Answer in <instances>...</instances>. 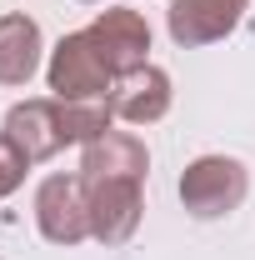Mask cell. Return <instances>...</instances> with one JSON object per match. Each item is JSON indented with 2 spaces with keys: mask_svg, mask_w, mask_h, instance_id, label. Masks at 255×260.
<instances>
[{
  "mask_svg": "<svg viewBox=\"0 0 255 260\" xmlns=\"http://www.w3.org/2000/svg\"><path fill=\"white\" fill-rule=\"evenodd\" d=\"M145 170H150V150L130 130L110 125L100 140L80 145V175L85 180H145Z\"/></svg>",
  "mask_w": 255,
  "mask_h": 260,
  "instance_id": "9c48e42d",
  "label": "cell"
},
{
  "mask_svg": "<svg viewBox=\"0 0 255 260\" xmlns=\"http://www.w3.org/2000/svg\"><path fill=\"white\" fill-rule=\"evenodd\" d=\"M105 100H110L115 120H125V125H155L160 115L170 110V75L160 65H135L125 75H115V85H110Z\"/></svg>",
  "mask_w": 255,
  "mask_h": 260,
  "instance_id": "ba28073f",
  "label": "cell"
},
{
  "mask_svg": "<svg viewBox=\"0 0 255 260\" xmlns=\"http://www.w3.org/2000/svg\"><path fill=\"white\" fill-rule=\"evenodd\" d=\"M35 225L50 245H80L90 235V185L85 175H50L35 190Z\"/></svg>",
  "mask_w": 255,
  "mask_h": 260,
  "instance_id": "3957f363",
  "label": "cell"
},
{
  "mask_svg": "<svg viewBox=\"0 0 255 260\" xmlns=\"http://www.w3.org/2000/svg\"><path fill=\"white\" fill-rule=\"evenodd\" d=\"M85 185H90V235L100 245H125L145 215L140 180H85Z\"/></svg>",
  "mask_w": 255,
  "mask_h": 260,
  "instance_id": "8992f818",
  "label": "cell"
},
{
  "mask_svg": "<svg viewBox=\"0 0 255 260\" xmlns=\"http://www.w3.org/2000/svg\"><path fill=\"white\" fill-rule=\"evenodd\" d=\"M250 0H170V15H165V30L180 50H200V45H215L240 25Z\"/></svg>",
  "mask_w": 255,
  "mask_h": 260,
  "instance_id": "277c9868",
  "label": "cell"
},
{
  "mask_svg": "<svg viewBox=\"0 0 255 260\" xmlns=\"http://www.w3.org/2000/svg\"><path fill=\"white\" fill-rule=\"evenodd\" d=\"M245 195H250V170L235 155H200L180 175V205L195 220H220L245 205Z\"/></svg>",
  "mask_w": 255,
  "mask_h": 260,
  "instance_id": "6da1fadb",
  "label": "cell"
},
{
  "mask_svg": "<svg viewBox=\"0 0 255 260\" xmlns=\"http://www.w3.org/2000/svg\"><path fill=\"white\" fill-rule=\"evenodd\" d=\"M45 80H50L55 100H105L115 85V70L95 50L90 30H75V35H60V45L50 50Z\"/></svg>",
  "mask_w": 255,
  "mask_h": 260,
  "instance_id": "7a4b0ae2",
  "label": "cell"
},
{
  "mask_svg": "<svg viewBox=\"0 0 255 260\" xmlns=\"http://www.w3.org/2000/svg\"><path fill=\"white\" fill-rule=\"evenodd\" d=\"M90 40L115 75H125L135 65H150V25H145L140 10H120V5L100 10L95 25H90Z\"/></svg>",
  "mask_w": 255,
  "mask_h": 260,
  "instance_id": "52a82bcc",
  "label": "cell"
},
{
  "mask_svg": "<svg viewBox=\"0 0 255 260\" xmlns=\"http://www.w3.org/2000/svg\"><path fill=\"white\" fill-rule=\"evenodd\" d=\"M25 170H30V160H25V155H20V150L0 135V200H5V195L25 180Z\"/></svg>",
  "mask_w": 255,
  "mask_h": 260,
  "instance_id": "8fae6325",
  "label": "cell"
},
{
  "mask_svg": "<svg viewBox=\"0 0 255 260\" xmlns=\"http://www.w3.org/2000/svg\"><path fill=\"white\" fill-rule=\"evenodd\" d=\"M0 135H5L30 165L60 155L65 145H70V140H65V120H60V100H20V105H10Z\"/></svg>",
  "mask_w": 255,
  "mask_h": 260,
  "instance_id": "5b68a950",
  "label": "cell"
},
{
  "mask_svg": "<svg viewBox=\"0 0 255 260\" xmlns=\"http://www.w3.org/2000/svg\"><path fill=\"white\" fill-rule=\"evenodd\" d=\"M40 50L45 40L30 15H0V85H30V75L40 70Z\"/></svg>",
  "mask_w": 255,
  "mask_h": 260,
  "instance_id": "30bf717a",
  "label": "cell"
}]
</instances>
